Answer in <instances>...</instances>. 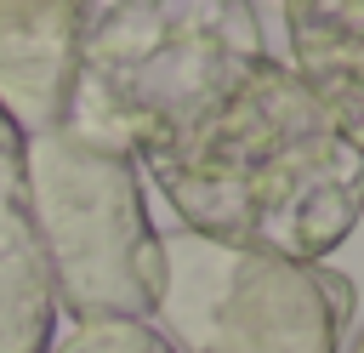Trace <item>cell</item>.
Returning a JSON list of instances; mask_svg holds the SVG:
<instances>
[{"label":"cell","mask_w":364,"mask_h":353,"mask_svg":"<svg viewBox=\"0 0 364 353\" xmlns=\"http://www.w3.org/2000/svg\"><path fill=\"white\" fill-rule=\"evenodd\" d=\"M136 165L176 228L290 262H324L364 216V154L279 57H262L205 114L148 142Z\"/></svg>","instance_id":"obj_1"},{"label":"cell","mask_w":364,"mask_h":353,"mask_svg":"<svg viewBox=\"0 0 364 353\" xmlns=\"http://www.w3.org/2000/svg\"><path fill=\"white\" fill-rule=\"evenodd\" d=\"M262 57L250 0H68L57 125L136 159Z\"/></svg>","instance_id":"obj_2"},{"label":"cell","mask_w":364,"mask_h":353,"mask_svg":"<svg viewBox=\"0 0 364 353\" xmlns=\"http://www.w3.org/2000/svg\"><path fill=\"white\" fill-rule=\"evenodd\" d=\"M23 199L51 302L74 325H148L159 296V228L148 222L136 159L80 142L63 125L28 131Z\"/></svg>","instance_id":"obj_3"},{"label":"cell","mask_w":364,"mask_h":353,"mask_svg":"<svg viewBox=\"0 0 364 353\" xmlns=\"http://www.w3.org/2000/svg\"><path fill=\"white\" fill-rule=\"evenodd\" d=\"M353 285L324 262L159 233V296L148 330L171 353H341Z\"/></svg>","instance_id":"obj_4"},{"label":"cell","mask_w":364,"mask_h":353,"mask_svg":"<svg viewBox=\"0 0 364 353\" xmlns=\"http://www.w3.org/2000/svg\"><path fill=\"white\" fill-rule=\"evenodd\" d=\"M290 74L364 154V0H284Z\"/></svg>","instance_id":"obj_5"},{"label":"cell","mask_w":364,"mask_h":353,"mask_svg":"<svg viewBox=\"0 0 364 353\" xmlns=\"http://www.w3.org/2000/svg\"><path fill=\"white\" fill-rule=\"evenodd\" d=\"M57 302L23 199V137L0 114V353H51Z\"/></svg>","instance_id":"obj_6"},{"label":"cell","mask_w":364,"mask_h":353,"mask_svg":"<svg viewBox=\"0 0 364 353\" xmlns=\"http://www.w3.org/2000/svg\"><path fill=\"white\" fill-rule=\"evenodd\" d=\"M51 353H171V347L136 319H102V325H74Z\"/></svg>","instance_id":"obj_7"},{"label":"cell","mask_w":364,"mask_h":353,"mask_svg":"<svg viewBox=\"0 0 364 353\" xmlns=\"http://www.w3.org/2000/svg\"><path fill=\"white\" fill-rule=\"evenodd\" d=\"M347 353H364V330H358V336H353V347H347Z\"/></svg>","instance_id":"obj_8"}]
</instances>
